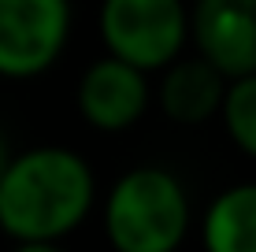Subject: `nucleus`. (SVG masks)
I'll return each mask as SVG.
<instances>
[{
    "instance_id": "1",
    "label": "nucleus",
    "mask_w": 256,
    "mask_h": 252,
    "mask_svg": "<svg viewBox=\"0 0 256 252\" xmlns=\"http://www.w3.org/2000/svg\"><path fill=\"white\" fill-rule=\"evenodd\" d=\"M93 193V167L70 149L12 156L0 175V230L15 241H60L90 215Z\"/></svg>"
},
{
    "instance_id": "2",
    "label": "nucleus",
    "mask_w": 256,
    "mask_h": 252,
    "mask_svg": "<svg viewBox=\"0 0 256 252\" xmlns=\"http://www.w3.org/2000/svg\"><path fill=\"white\" fill-rule=\"evenodd\" d=\"M190 230V197L164 167H134L104 201V234L116 252H178Z\"/></svg>"
},
{
    "instance_id": "3",
    "label": "nucleus",
    "mask_w": 256,
    "mask_h": 252,
    "mask_svg": "<svg viewBox=\"0 0 256 252\" xmlns=\"http://www.w3.org/2000/svg\"><path fill=\"white\" fill-rule=\"evenodd\" d=\"M100 37L108 56L138 71H164L182 56L190 11L182 0H104Z\"/></svg>"
},
{
    "instance_id": "4",
    "label": "nucleus",
    "mask_w": 256,
    "mask_h": 252,
    "mask_svg": "<svg viewBox=\"0 0 256 252\" xmlns=\"http://www.w3.org/2000/svg\"><path fill=\"white\" fill-rule=\"evenodd\" d=\"M70 0H0V78H38L67 48Z\"/></svg>"
},
{
    "instance_id": "5",
    "label": "nucleus",
    "mask_w": 256,
    "mask_h": 252,
    "mask_svg": "<svg viewBox=\"0 0 256 252\" xmlns=\"http://www.w3.org/2000/svg\"><path fill=\"white\" fill-rule=\"evenodd\" d=\"M190 33L226 82L256 74V0H197Z\"/></svg>"
},
{
    "instance_id": "6",
    "label": "nucleus",
    "mask_w": 256,
    "mask_h": 252,
    "mask_svg": "<svg viewBox=\"0 0 256 252\" xmlns=\"http://www.w3.org/2000/svg\"><path fill=\"white\" fill-rule=\"evenodd\" d=\"M148 108V78L145 71L122 63L116 56H104L86 67L78 82V111L82 119L104 134L130 130Z\"/></svg>"
},
{
    "instance_id": "7",
    "label": "nucleus",
    "mask_w": 256,
    "mask_h": 252,
    "mask_svg": "<svg viewBox=\"0 0 256 252\" xmlns=\"http://www.w3.org/2000/svg\"><path fill=\"white\" fill-rule=\"evenodd\" d=\"M226 93V78L208 59H174L160 85V108L178 126H200L219 111Z\"/></svg>"
},
{
    "instance_id": "8",
    "label": "nucleus",
    "mask_w": 256,
    "mask_h": 252,
    "mask_svg": "<svg viewBox=\"0 0 256 252\" xmlns=\"http://www.w3.org/2000/svg\"><path fill=\"white\" fill-rule=\"evenodd\" d=\"M204 252H256V182L230 186L204 212Z\"/></svg>"
},
{
    "instance_id": "9",
    "label": "nucleus",
    "mask_w": 256,
    "mask_h": 252,
    "mask_svg": "<svg viewBox=\"0 0 256 252\" xmlns=\"http://www.w3.org/2000/svg\"><path fill=\"white\" fill-rule=\"evenodd\" d=\"M219 115H223V126L230 134V141L245 156L256 160V74H242V78L226 82Z\"/></svg>"
},
{
    "instance_id": "10",
    "label": "nucleus",
    "mask_w": 256,
    "mask_h": 252,
    "mask_svg": "<svg viewBox=\"0 0 256 252\" xmlns=\"http://www.w3.org/2000/svg\"><path fill=\"white\" fill-rule=\"evenodd\" d=\"M12 252H64L56 241H19Z\"/></svg>"
},
{
    "instance_id": "11",
    "label": "nucleus",
    "mask_w": 256,
    "mask_h": 252,
    "mask_svg": "<svg viewBox=\"0 0 256 252\" xmlns=\"http://www.w3.org/2000/svg\"><path fill=\"white\" fill-rule=\"evenodd\" d=\"M8 160H12V152H8V137H4V130H0V175H4Z\"/></svg>"
}]
</instances>
